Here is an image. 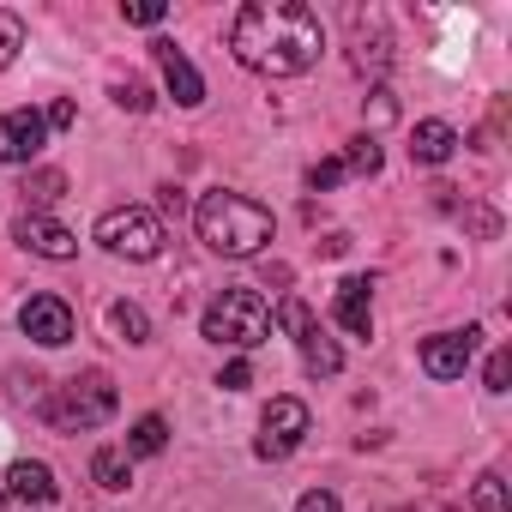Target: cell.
<instances>
[{
    "label": "cell",
    "instance_id": "6da1fadb",
    "mask_svg": "<svg viewBox=\"0 0 512 512\" xmlns=\"http://www.w3.org/2000/svg\"><path fill=\"white\" fill-rule=\"evenodd\" d=\"M229 49L247 73L296 79L320 61L326 31H320V13L302 7V0H247L229 25Z\"/></svg>",
    "mask_w": 512,
    "mask_h": 512
},
{
    "label": "cell",
    "instance_id": "7a4b0ae2",
    "mask_svg": "<svg viewBox=\"0 0 512 512\" xmlns=\"http://www.w3.org/2000/svg\"><path fill=\"white\" fill-rule=\"evenodd\" d=\"M193 229L211 253H223V260H253L266 241H272V211L260 199H247V193H229V187H211L199 193L193 205Z\"/></svg>",
    "mask_w": 512,
    "mask_h": 512
},
{
    "label": "cell",
    "instance_id": "3957f363",
    "mask_svg": "<svg viewBox=\"0 0 512 512\" xmlns=\"http://www.w3.org/2000/svg\"><path fill=\"white\" fill-rule=\"evenodd\" d=\"M205 338L211 344H229V350H260L272 338V308L260 290H223L211 308H205Z\"/></svg>",
    "mask_w": 512,
    "mask_h": 512
},
{
    "label": "cell",
    "instance_id": "277c9868",
    "mask_svg": "<svg viewBox=\"0 0 512 512\" xmlns=\"http://www.w3.org/2000/svg\"><path fill=\"white\" fill-rule=\"evenodd\" d=\"M97 241L115 253V260H157L163 253V223L145 205H115L97 217Z\"/></svg>",
    "mask_w": 512,
    "mask_h": 512
},
{
    "label": "cell",
    "instance_id": "5b68a950",
    "mask_svg": "<svg viewBox=\"0 0 512 512\" xmlns=\"http://www.w3.org/2000/svg\"><path fill=\"white\" fill-rule=\"evenodd\" d=\"M115 386H109V374H79V380H67L61 386V404H49V422H61V428H103L109 416H115Z\"/></svg>",
    "mask_w": 512,
    "mask_h": 512
},
{
    "label": "cell",
    "instance_id": "8992f818",
    "mask_svg": "<svg viewBox=\"0 0 512 512\" xmlns=\"http://www.w3.org/2000/svg\"><path fill=\"white\" fill-rule=\"evenodd\" d=\"M302 440H308V404L302 398H272L266 416H260V440H253V452H260V458H290Z\"/></svg>",
    "mask_w": 512,
    "mask_h": 512
},
{
    "label": "cell",
    "instance_id": "52a82bcc",
    "mask_svg": "<svg viewBox=\"0 0 512 512\" xmlns=\"http://www.w3.org/2000/svg\"><path fill=\"white\" fill-rule=\"evenodd\" d=\"M49 145V121L37 109H0V163H37Z\"/></svg>",
    "mask_w": 512,
    "mask_h": 512
},
{
    "label": "cell",
    "instance_id": "ba28073f",
    "mask_svg": "<svg viewBox=\"0 0 512 512\" xmlns=\"http://www.w3.org/2000/svg\"><path fill=\"white\" fill-rule=\"evenodd\" d=\"M13 235H19V247L37 253V260H73V253H79V235L67 223H55L49 211H19Z\"/></svg>",
    "mask_w": 512,
    "mask_h": 512
},
{
    "label": "cell",
    "instance_id": "9c48e42d",
    "mask_svg": "<svg viewBox=\"0 0 512 512\" xmlns=\"http://www.w3.org/2000/svg\"><path fill=\"white\" fill-rule=\"evenodd\" d=\"M19 326H25V338H31V344L61 350V344L73 338V308H67L61 296H31V302L19 308Z\"/></svg>",
    "mask_w": 512,
    "mask_h": 512
},
{
    "label": "cell",
    "instance_id": "30bf717a",
    "mask_svg": "<svg viewBox=\"0 0 512 512\" xmlns=\"http://www.w3.org/2000/svg\"><path fill=\"white\" fill-rule=\"evenodd\" d=\"M476 326H464V332H434L428 344H422V368L434 374V380H464V368H470V356H476Z\"/></svg>",
    "mask_w": 512,
    "mask_h": 512
},
{
    "label": "cell",
    "instance_id": "8fae6325",
    "mask_svg": "<svg viewBox=\"0 0 512 512\" xmlns=\"http://www.w3.org/2000/svg\"><path fill=\"white\" fill-rule=\"evenodd\" d=\"M332 320L350 338H374V278H344L338 302H332Z\"/></svg>",
    "mask_w": 512,
    "mask_h": 512
},
{
    "label": "cell",
    "instance_id": "7c38bea8",
    "mask_svg": "<svg viewBox=\"0 0 512 512\" xmlns=\"http://www.w3.org/2000/svg\"><path fill=\"white\" fill-rule=\"evenodd\" d=\"M151 49H157V67H163V79H169V97H175L181 109H199V103H205V79L193 73V61H187V55H181L169 37H157Z\"/></svg>",
    "mask_w": 512,
    "mask_h": 512
},
{
    "label": "cell",
    "instance_id": "4fadbf2b",
    "mask_svg": "<svg viewBox=\"0 0 512 512\" xmlns=\"http://www.w3.org/2000/svg\"><path fill=\"white\" fill-rule=\"evenodd\" d=\"M0 488H7L13 500H25V506H49V500H55V470H49L43 458H19Z\"/></svg>",
    "mask_w": 512,
    "mask_h": 512
},
{
    "label": "cell",
    "instance_id": "5bb4252c",
    "mask_svg": "<svg viewBox=\"0 0 512 512\" xmlns=\"http://www.w3.org/2000/svg\"><path fill=\"white\" fill-rule=\"evenodd\" d=\"M452 151H458V133H452L446 121H422V127L410 133V157H416V163H428V169H434V163H446Z\"/></svg>",
    "mask_w": 512,
    "mask_h": 512
},
{
    "label": "cell",
    "instance_id": "9a60e30c",
    "mask_svg": "<svg viewBox=\"0 0 512 512\" xmlns=\"http://www.w3.org/2000/svg\"><path fill=\"white\" fill-rule=\"evenodd\" d=\"M296 344H302V362H308V374H320V380H332V374L344 368V356H338V344H332V338L320 332V320H314V326H308V332H302Z\"/></svg>",
    "mask_w": 512,
    "mask_h": 512
},
{
    "label": "cell",
    "instance_id": "2e32d148",
    "mask_svg": "<svg viewBox=\"0 0 512 512\" xmlns=\"http://www.w3.org/2000/svg\"><path fill=\"white\" fill-rule=\"evenodd\" d=\"M91 482H97L103 494H127V482H133V458H127L121 446H103V452L91 458Z\"/></svg>",
    "mask_w": 512,
    "mask_h": 512
},
{
    "label": "cell",
    "instance_id": "e0dca14e",
    "mask_svg": "<svg viewBox=\"0 0 512 512\" xmlns=\"http://www.w3.org/2000/svg\"><path fill=\"white\" fill-rule=\"evenodd\" d=\"M163 446H169V422H163V416H139L121 452H127V458H157Z\"/></svg>",
    "mask_w": 512,
    "mask_h": 512
},
{
    "label": "cell",
    "instance_id": "ac0fdd59",
    "mask_svg": "<svg viewBox=\"0 0 512 512\" xmlns=\"http://www.w3.org/2000/svg\"><path fill=\"white\" fill-rule=\"evenodd\" d=\"M61 193H67V175H61V169H31V175H25V199H31V211L55 205Z\"/></svg>",
    "mask_w": 512,
    "mask_h": 512
},
{
    "label": "cell",
    "instance_id": "d6986e66",
    "mask_svg": "<svg viewBox=\"0 0 512 512\" xmlns=\"http://www.w3.org/2000/svg\"><path fill=\"white\" fill-rule=\"evenodd\" d=\"M109 320H115V332H121L127 344H145V338H151V320H145V308H133V302H115Z\"/></svg>",
    "mask_w": 512,
    "mask_h": 512
},
{
    "label": "cell",
    "instance_id": "ffe728a7",
    "mask_svg": "<svg viewBox=\"0 0 512 512\" xmlns=\"http://www.w3.org/2000/svg\"><path fill=\"white\" fill-rule=\"evenodd\" d=\"M19 49H25V19L0 7V67H13V61H19Z\"/></svg>",
    "mask_w": 512,
    "mask_h": 512
},
{
    "label": "cell",
    "instance_id": "44dd1931",
    "mask_svg": "<svg viewBox=\"0 0 512 512\" xmlns=\"http://www.w3.org/2000/svg\"><path fill=\"white\" fill-rule=\"evenodd\" d=\"M338 163H344V175H380V145L374 139H356Z\"/></svg>",
    "mask_w": 512,
    "mask_h": 512
},
{
    "label": "cell",
    "instance_id": "7402d4cb",
    "mask_svg": "<svg viewBox=\"0 0 512 512\" xmlns=\"http://www.w3.org/2000/svg\"><path fill=\"white\" fill-rule=\"evenodd\" d=\"M470 500H476V512H506V482H500L494 470H482V476H476V494H470Z\"/></svg>",
    "mask_w": 512,
    "mask_h": 512
},
{
    "label": "cell",
    "instance_id": "603a6c76",
    "mask_svg": "<svg viewBox=\"0 0 512 512\" xmlns=\"http://www.w3.org/2000/svg\"><path fill=\"white\" fill-rule=\"evenodd\" d=\"M115 103L139 115V109H151V85H145V79H121V85H115Z\"/></svg>",
    "mask_w": 512,
    "mask_h": 512
},
{
    "label": "cell",
    "instance_id": "cb8c5ba5",
    "mask_svg": "<svg viewBox=\"0 0 512 512\" xmlns=\"http://www.w3.org/2000/svg\"><path fill=\"white\" fill-rule=\"evenodd\" d=\"M163 13H169L163 0H139V7H121V19H127V25H145V31H151V25H163Z\"/></svg>",
    "mask_w": 512,
    "mask_h": 512
},
{
    "label": "cell",
    "instance_id": "d4e9b609",
    "mask_svg": "<svg viewBox=\"0 0 512 512\" xmlns=\"http://www.w3.org/2000/svg\"><path fill=\"white\" fill-rule=\"evenodd\" d=\"M338 181H344V163H338V157H326V163L308 169V187H314V193H326V187H338Z\"/></svg>",
    "mask_w": 512,
    "mask_h": 512
},
{
    "label": "cell",
    "instance_id": "484cf974",
    "mask_svg": "<svg viewBox=\"0 0 512 512\" xmlns=\"http://www.w3.org/2000/svg\"><path fill=\"white\" fill-rule=\"evenodd\" d=\"M296 512H344V506H338V494H332V488H308V494L296 500Z\"/></svg>",
    "mask_w": 512,
    "mask_h": 512
},
{
    "label": "cell",
    "instance_id": "4316f807",
    "mask_svg": "<svg viewBox=\"0 0 512 512\" xmlns=\"http://www.w3.org/2000/svg\"><path fill=\"white\" fill-rule=\"evenodd\" d=\"M43 121H49V133H67V127H73V121H79V109H73V103H67V97H55V103H49V115H43Z\"/></svg>",
    "mask_w": 512,
    "mask_h": 512
},
{
    "label": "cell",
    "instance_id": "83f0119b",
    "mask_svg": "<svg viewBox=\"0 0 512 512\" xmlns=\"http://www.w3.org/2000/svg\"><path fill=\"white\" fill-rule=\"evenodd\" d=\"M506 380H512V356L494 350V356H488V392H506Z\"/></svg>",
    "mask_w": 512,
    "mask_h": 512
},
{
    "label": "cell",
    "instance_id": "f1b7e54d",
    "mask_svg": "<svg viewBox=\"0 0 512 512\" xmlns=\"http://www.w3.org/2000/svg\"><path fill=\"white\" fill-rule=\"evenodd\" d=\"M217 386H223V392H241V386H253V368H247V362H229Z\"/></svg>",
    "mask_w": 512,
    "mask_h": 512
},
{
    "label": "cell",
    "instance_id": "f546056e",
    "mask_svg": "<svg viewBox=\"0 0 512 512\" xmlns=\"http://www.w3.org/2000/svg\"><path fill=\"white\" fill-rule=\"evenodd\" d=\"M0 500H7V488H0Z\"/></svg>",
    "mask_w": 512,
    "mask_h": 512
},
{
    "label": "cell",
    "instance_id": "4dcf8cb0",
    "mask_svg": "<svg viewBox=\"0 0 512 512\" xmlns=\"http://www.w3.org/2000/svg\"><path fill=\"white\" fill-rule=\"evenodd\" d=\"M404 512H416V506H404Z\"/></svg>",
    "mask_w": 512,
    "mask_h": 512
}]
</instances>
